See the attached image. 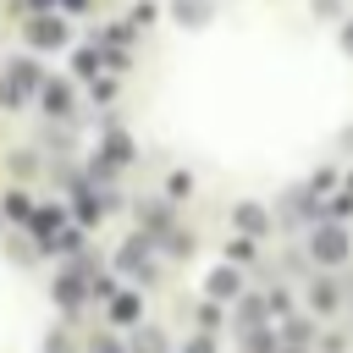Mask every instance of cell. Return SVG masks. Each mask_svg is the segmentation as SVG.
<instances>
[{
  "label": "cell",
  "instance_id": "cell-2",
  "mask_svg": "<svg viewBox=\"0 0 353 353\" xmlns=\"http://www.w3.org/2000/svg\"><path fill=\"white\" fill-rule=\"evenodd\" d=\"M28 39H33V44H44V50H50V44H61V39H66V28H61V22H55V17H39V22H33V28H28Z\"/></svg>",
  "mask_w": 353,
  "mask_h": 353
},
{
  "label": "cell",
  "instance_id": "cell-7",
  "mask_svg": "<svg viewBox=\"0 0 353 353\" xmlns=\"http://www.w3.org/2000/svg\"><path fill=\"white\" fill-rule=\"evenodd\" d=\"M176 11H182L188 22H199V17H204V0H176Z\"/></svg>",
  "mask_w": 353,
  "mask_h": 353
},
{
  "label": "cell",
  "instance_id": "cell-6",
  "mask_svg": "<svg viewBox=\"0 0 353 353\" xmlns=\"http://www.w3.org/2000/svg\"><path fill=\"white\" fill-rule=\"evenodd\" d=\"M105 160H127V138H121V132L105 138Z\"/></svg>",
  "mask_w": 353,
  "mask_h": 353
},
{
  "label": "cell",
  "instance_id": "cell-1",
  "mask_svg": "<svg viewBox=\"0 0 353 353\" xmlns=\"http://www.w3.org/2000/svg\"><path fill=\"white\" fill-rule=\"evenodd\" d=\"M309 248H314L320 265H342V259H347V237H342V226H320V232L309 237Z\"/></svg>",
  "mask_w": 353,
  "mask_h": 353
},
{
  "label": "cell",
  "instance_id": "cell-10",
  "mask_svg": "<svg viewBox=\"0 0 353 353\" xmlns=\"http://www.w3.org/2000/svg\"><path fill=\"white\" fill-rule=\"evenodd\" d=\"M342 44H347V50H353V28H347V33H342Z\"/></svg>",
  "mask_w": 353,
  "mask_h": 353
},
{
  "label": "cell",
  "instance_id": "cell-9",
  "mask_svg": "<svg viewBox=\"0 0 353 353\" xmlns=\"http://www.w3.org/2000/svg\"><path fill=\"white\" fill-rule=\"evenodd\" d=\"M116 320H138V298H116Z\"/></svg>",
  "mask_w": 353,
  "mask_h": 353
},
{
  "label": "cell",
  "instance_id": "cell-8",
  "mask_svg": "<svg viewBox=\"0 0 353 353\" xmlns=\"http://www.w3.org/2000/svg\"><path fill=\"white\" fill-rule=\"evenodd\" d=\"M314 303H320V309H331V303H336V292H331V281H314Z\"/></svg>",
  "mask_w": 353,
  "mask_h": 353
},
{
  "label": "cell",
  "instance_id": "cell-3",
  "mask_svg": "<svg viewBox=\"0 0 353 353\" xmlns=\"http://www.w3.org/2000/svg\"><path fill=\"white\" fill-rule=\"evenodd\" d=\"M39 99H44V105H50V116H66V105H72V99H66V88H61V83H44V88H39Z\"/></svg>",
  "mask_w": 353,
  "mask_h": 353
},
{
  "label": "cell",
  "instance_id": "cell-5",
  "mask_svg": "<svg viewBox=\"0 0 353 353\" xmlns=\"http://www.w3.org/2000/svg\"><path fill=\"white\" fill-rule=\"evenodd\" d=\"M237 226L259 232V226H265V210H259V204H243V210H237Z\"/></svg>",
  "mask_w": 353,
  "mask_h": 353
},
{
  "label": "cell",
  "instance_id": "cell-11",
  "mask_svg": "<svg viewBox=\"0 0 353 353\" xmlns=\"http://www.w3.org/2000/svg\"><path fill=\"white\" fill-rule=\"evenodd\" d=\"M347 149H353V127H347Z\"/></svg>",
  "mask_w": 353,
  "mask_h": 353
},
{
  "label": "cell",
  "instance_id": "cell-4",
  "mask_svg": "<svg viewBox=\"0 0 353 353\" xmlns=\"http://www.w3.org/2000/svg\"><path fill=\"white\" fill-rule=\"evenodd\" d=\"M210 292H215V298H226V292H237V276L215 265V270H210Z\"/></svg>",
  "mask_w": 353,
  "mask_h": 353
}]
</instances>
